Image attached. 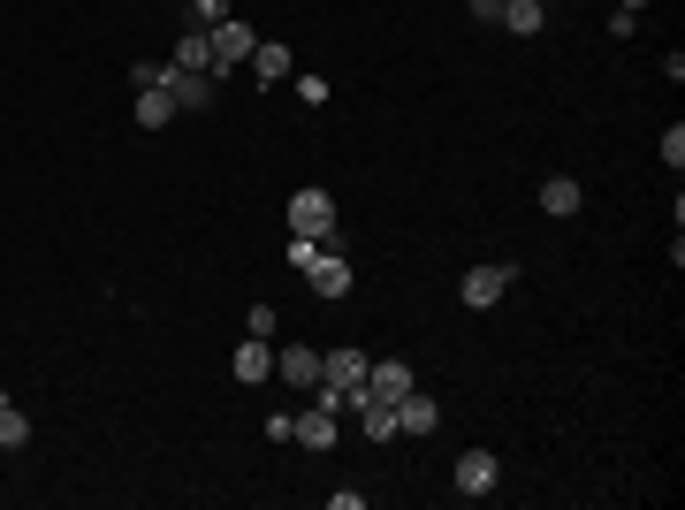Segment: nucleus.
Here are the masks:
<instances>
[{"label":"nucleus","instance_id":"obj_9","mask_svg":"<svg viewBox=\"0 0 685 510\" xmlns=\"http://www.w3.org/2000/svg\"><path fill=\"white\" fill-rule=\"evenodd\" d=\"M290 69H298V54H290L282 38H259V46H252V77H259V84H290Z\"/></svg>","mask_w":685,"mask_h":510},{"label":"nucleus","instance_id":"obj_5","mask_svg":"<svg viewBox=\"0 0 685 510\" xmlns=\"http://www.w3.org/2000/svg\"><path fill=\"white\" fill-rule=\"evenodd\" d=\"M305 282H313L321 298H350V259H342V252H336V236L321 244V259L305 267Z\"/></svg>","mask_w":685,"mask_h":510},{"label":"nucleus","instance_id":"obj_19","mask_svg":"<svg viewBox=\"0 0 685 510\" xmlns=\"http://www.w3.org/2000/svg\"><path fill=\"white\" fill-rule=\"evenodd\" d=\"M23 442H31V419H23V412L0 396V450H23Z\"/></svg>","mask_w":685,"mask_h":510},{"label":"nucleus","instance_id":"obj_3","mask_svg":"<svg viewBox=\"0 0 685 510\" xmlns=\"http://www.w3.org/2000/svg\"><path fill=\"white\" fill-rule=\"evenodd\" d=\"M518 282V267H473L465 282H457V298L473 305V313H488V305H503V290Z\"/></svg>","mask_w":685,"mask_h":510},{"label":"nucleus","instance_id":"obj_18","mask_svg":"<svg viewBox=\"0 0 685 510\" xmlns=\"http://www.w3.org/2000/svg\"><path fill=\"white\" fill-rule=\"evenodd\" d=\"M328 381H365V350H321Z\"/></svg>","mask_w":685,"mask_h":510},{"label":"nucleus","instance_id":"obj_14","mask_svg":"<svg viewBox=\"0 0 685 510\" xmlns=\"http://www.w3.org/2000/svg\"><path fill=\"white\" fill-rule=\"evenodd\" d=\"M358 419H365V442H396V404H381V396H358Z\"/></svg>","mask_w":685,"mask_h":510},{"label":"nucleus","instance_id":"obj_27","mask_svg":"<svg viewBox=\"0 0 685 510\" xmlns=\"http://www.w3.org/2000/svg\"><path fill=\"white\" fill-rule=\"evenodd\" d=\"M473 23H503V0H473Z\"/></svg>","mask_w":685,"mask_h":510},{"label":"nucleus","instance_id":"obj_1","mask_svg":"<svg viewBox=\"0 0 685 510\" xmlns=\"http://www.w3.org/2000/svg\"><path fill=\"white\" fill-rule=\"evenodd\" d=\"M206 46H213V84H221V69H244V61H252V46H259V31H252L244 15H221V23L206 31Z\"/></svg>","mask_w":685,"mask_h":510},{"label":"nucleus","instance_id":"obj_12","mask_svg":"<svg viewBox=\"0 0 685 510\" xmlns=\"http://www.w3.org/2000/svg\"><path fill=\"white\" fill-rule=\"evenodd\" d=\"M579 206H587V190H579L571 175H548V183H541V213H556V221H571Z\"/></svg>","mask_w":685,"mask_h":510},{"label":"nucleus","instance_id":"obj_17","mask_svg":"<svg viewBox=\"0 0 685 510\" xmlns=\"http://www.w3.org/2000/svg\"><path fill=\"white\" fill-rule=\"evenodd\" d=\"M175 69H198V77H213V46H206V31H183V46H175Z\"/></svg>","mask_w":685,"mask_h":510},{"label":"nucleus","instance_id":"obj_24","mask_svg":"<svg viewBox=\"0 0 685 510\" xmlns=\"http://www.w3.org/2000/svg\"><path fill=\"white\" fill-rule=\"evenodd\" d=\"M313 259H321V236H290V267H298V275H305V267H313Z\"/></svg>","mask_w":685,"mask_h":510},{"label":"nucleus","instance_id":"obj_23","mask_svg":"<svg viewBox=\"0 0 685 510\" xmlns=\"http://www.w3.org/2000/svg\"><path fill=\"white\" fill-rule=\"evenodd\" d=\"M663 169H671V175L685 169V130H678V123H671V130H663Z\"/></svg>","mask_w":685,"mask_h":510},{"label":"nucleus","instance_id":"obj_22","mask_svg":"<svg viewBox=\"0 0 685 510\" xmlns=\"http://www.w3.org/2000/svg\"><path fill=\"white\" fill-rule=\"evenodd\" d=\"M328 92H336V84H328V77H313V69H305V77H298V100H305V107H328Z\"/></svg>","mask_w":685,"mask_h":510},{"label":"nucleus","instance_id":"obj_8","mask_svg":"<svg viewBox=\"0 0 685 510\" xmlns=\"http://www.w3.org/2000/svg\"><path fill=\"white\" fill-rule=\"evenodd\" d=\"M229 373H236L244 389H259V381L275 373V343H267V336H244V343H236V366H229Z\"/></svg>","mask_w":685,"mask_h":510},{"label":"nucleus","instance_id":"obj_29","mask_svg":"<svg viewBox=\"0 0 685 510\" xmlns=\"http://www.w3.org/2000/svg\"><path fill=\"white\" fill-rule=\"evenodd\" d=\"M541 8H548V0H541Z\"/></svg>","mask_w":685,"mask_h":510},{"label":"nucleus","instance_id":"obj_2","mask_svg":"<svg viewBox=\"0 0 685 510\" xmlns=\"http://www.w3.org/2000/svg\"><path fill=\"white\" fill-rule=\"evenodd\" d=\"M290 236H321V244L336 236V198H328L321 183H305V190L290 198Z\"/></svg>","mask_w":685,"mask_h":510},{"label":"nucleus","instance_id":"obj_28","mask_svg":"<svg viewBox=\"0 0 685 510\" xmlns=\"http://www.w3.org/2000/svg\"><path fill=\"white\" fill-rule=\"evenodd\" d=\"M617 8H625V15H640V8H648V0H617Z\"/></svg>","mask_w":685,"mask_h":510},{"label":"nucleus","instance_id":"obj_7","mask_svg":"<svg viewBox=\"0 0 685 510\" xmlns=\"http://www.w3.org/2000/svg\"><path fill=\"white\" fill-rule=\"evenodd\" d=\"M496 480H503V465H496L488 450H465V457H457V496L480 503V496H496Z\"/></svg>","mask_w":685,"mask_h":510},{"label":"nucleus","instance_id":"obj_11","mask_svg":"<svg viewBox=\"0 0 685 510\" xmlns=\"http://www.w3.org/2000/svg\"><path fill=\"white\" fill-rule=\"evenodd\" d=\"M169 92L183 115H198V107H213V77H198V69H175L169 61Z\"/></svg>","mask_w":685,"mask_h":510},{"label":"nucleus","instance_id":"obj_25","mask_svg":"<svg viewBox=\"0 0 685 510\" xmlns=\"http://www.w3.org/2000/svg\"><path fill=\"white\" fill-rule=\"evenodd\" d=\"M244 336H267V343H275V305H252V313H244Z\"/></svg>","mask_w":685,"mask_h":510},{"label":"nucleus","instance_id":"obj_13","mask_svg":"<svg viewBox=\"0 0 685 510\" xmlns=\"http://www.w3.org/2000/svg\"><path fill=\"white\" fill-rule=\"evenodd\" d=\"M175 115H183V107H175V92H169V84H153V92H138V130H169Z\"/></svg>","mask_w":685,"mask_h":510},{"label":"nucleus","instance_id":"obj_4","mask_svg":"<svg viewBox=\"0 0 685 510\" xmlns=\"http://www.w3.org/2000/svg\"><path fill=\"white\" fill-rule=\"evenodd\" d=\"M328 366H321V350H305V343H290V350H275V381H290L298 396H313V381H321Z\"/></svg>","mask_w":685,"mask_h":510},{"label":"nucleus","instance_id":"obj_21","mask_svg":"<svg viewBox=\"0 0 685 510\" xmlns=\"http://www.w3.org/2000/svg\"><path fill=\"white\" fill-rule=\"evenodd\" d=\"M130 84H138V92H153V84H169V61H130Z\"/></svg>","mask_w":685,"mask_h":510},{"label":"nucleus","instance_id":"obj_26","mask_svg":"<svg viewBox=\"0 0 685 510\" xmlns=\"http://www.w3.org/2000/svg\"><path fill=\"white\" fill-rule=\"evenodd\" d=\"M267 434L275 442H298V412H267Z\"/></svg>","mask_w":685,"mask_h":510},{"label":"nucleus","instance_id":"obj_15","mask_svg":"<svg viewBox=\"0 0 685 510\" xmlns=\"http://www.w3.org/2000/svg\"><path fill=\"white\" fill-rule=\"evenodd\" d=\"M541 23H548V8H541V0H503V31H511V38H533Z\"/></svg>","mask_w":685,"mask_h":510},{"label":"nucleus","instance_id":"obj_20","mask_svg":"<svg viewBox=\"0 0 685 510\" xmlns=\"http://www.w3.org/2000/svg\"><path fill=\"white\" fill-rule=\"evenodd\" d=\"M229 15V0H183V31H213Z\"/></svg>","mask_w":685,"mask_h":510},{"label":"nucleus","instance_id":"obj_10","mask_svg":"<svg viewBox=\"0 0 685 510\" xmlns=\"http://www.w3.org/2000/svg\"><path fill=\"white\" fill-rule=\"evenodd\" d=\"M404 389H419L404 358H381V366H365V396H381V404H396Z\"/></svg>","mask_w":685,"mask_h":510},{"label":"nucleus","instance_id":"obj_6","mask_svg":"<svg viewBox=\"0 0 685 510\" xmlns=\"http://www.w3.org/2000/svg\"><path fill=\"white\" fill-rule=\"evenodd\" d=\"M434 427H442V404L427 389H404L396 396V434H434Z\"/></svg>","mask_w":685,"mask_h":510},{"label":"nucleus","instance_id":"obj_16","mask_svg":"<svg viewBox=\"0 0 685 510\" xmlns=\"http://www.w3.org/2000/svg\"><path fill=\"white\" fill-rule=\"evenodd\" d=\"M336 434H342V427H336V412H321V404H313V412L298 419V442H305V450H328Z\"/></svg>","mask_w":685,"mask_h":510}]
</instances>
